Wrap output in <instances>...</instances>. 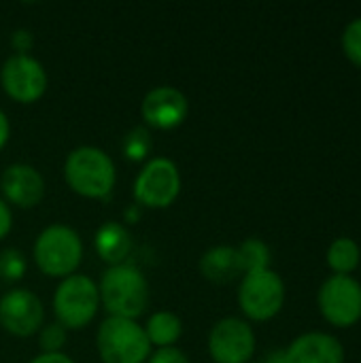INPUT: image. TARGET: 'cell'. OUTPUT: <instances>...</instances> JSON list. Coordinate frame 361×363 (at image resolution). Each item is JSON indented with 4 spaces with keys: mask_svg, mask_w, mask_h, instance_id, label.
Instances as JSON below:
<instances>
[{
    "mask_svg": "<svg viewBox=\"0 0 361 363\" xmlns=\"http://www.w3.org/2000/svg\"><path fill=\"white\" fill-rule=\"evenodd\" d=\"M100 304L106 308L109 317H121L136 321L149 306L151 291L149 281L134 264L109 266L98 283Z\"/></svg>",
    "mask_w": 361,
    "mask_h": 363,
    "instance_id": "1",
    "label": "cell"
},
{
    "mask_svg": "<svg viewBox=\"0 0 361 363\" xmlns=\"http://www.w3.org/2000/svg\"><path fill=\"white\" fill-rule=\"evenodd\" d=\"M66 185L85 198H106L117 181L115 162L98 147L81 145L72 149L64 162Z\"/></svg>",
    "mask_w": 361,
    "mask_h": 363,
    "instance_id": "2",
    "label": "cell"
},
{
    "mask_svg": "<svg viewBox=\"0 0 361 363\" xmlns=\"http://www.w3.org/2000/svg\"><path fill=\"white\" fill-rule=\"evenodd\" d=\"M83 259V240L77 230L64 223L47 225L34 242V262L43 274L66 279Z\"/></svg>",
    "mask_w": 361,
    "mask_h": 363,
    "instance_id": "3",
    "label": "cell"
},
{
    "mask_svg": "<svg viewBox=\"0 0 361 363\" xmlns=\"http://www.w3.org/2000/svg\"><path fill=\"white\" fill-rule=\"evenodd\" d=\"M96 347L102 363H145L151 355L145 328L121 317H106L100 323Z\"/></svg>",
    "mask_w": 361,
    "mask_h": 363,
    "instance_id": "4",
    "label": "cell"
},
{
    "mask_svg": "<svg viewBox=\"0 0 361 363\" xmlns=\"http://www.w3.org/2000/svg\"><path fill=\"white\" fill-rule=\"evenodd\" d=\"M100 308L98 285L85 274H70L62 279L53 294L55 321L66 330H81L96 317Z\"/></svg>",
    "mask_w": 361,
    "mask_h": 363,
    "instance_id": "5",
    "label": "cell"
},
{
    "mask_svg": "<svg viewBox=\"0 0 361 363\" xmlns=\"http://www.w3.org/2000/svg\"><path fill=\"white\" fill-rule=\"evenodd\" d=\"M238 304L251 321H268L277 317L285 304L283 279L270 268L243 274Z\"/></svg>",
    "mask_w": 361,
    "mask_h": 363,
    "instance_id": "6",
    "label": "cell"
},
{
    "mask_svg": "<svg viewBox=\"0 0 361 363\" xmlns=\"http://www.w3.org/2000/svg\"><path fill=\"white\" fill-rule=\"evenodd\" d=\"M181 191L179 166L168 157L149 160L134 179V200L145 208H168Z\"/></svg>",
    "mask_w": 361,
    "mask_h": 363,
    "instance_id": "7",
    "label": "cell"
},
{
    "mask_svg": "<svg viewBox=\"0 0 361 363\" xmlns=\"http://www.w3.org/2000/svg\"><path fill=\"white\" fill-rule=\"evenodd\" d=\"M321 315L336 328H351L361 319V285L353 277H330L317 296Z\"/></svg>",
    "mask_w": 361,
    "mask_h": 363,
    "instance_id": "8",
    "label": "cell"
},
{
    "mask_svg": "<svg viewBox=\"0 0 361 363\" xmlns=\"http://www.w3.org/2000/svg\"><path fill=\"white\" fill-rule=\"evenodd\" d=\"M0 85L13 100L32 104L47 89V72L43 64L30 53H13L0 68Z\"/></svg>",
    "mask_w": 361,
    "mask_h": 363,
    "instance_id": "9",
    "label": "cell"
},
{
    "mask_svg": "<svg viewBox=\"0 0 361 363\" xmlns=\"http://www.w3.org/2000/svg\"><path fill=\"white\" fill-rule=\"evenodd\" d=\"M209 353L215 363H249L255 353V332L238 317L217 321L209 334Z\"/></svg>",
    "mask_w": 361,
    "mask_h": 363,
    "instance_id": "10",
    "label": "cell"
},
{
    "mask_svg": "<svg viewBox=\"0 0 361 363\" xmlns=\"http://www.w3.org/2000/svg\"><path fill=\"white\" fill-rule=\"evenodd\" d=\"M45 319L43 302L30 289H9L0 298V325L19 338L34 336Z\"/></svg>",
    "mask_w": 361,
    "mask_h": 363,
    "instance_id": "11",
    "label": "cell"
},
{
    "mask_svg": "<svg viewBox=\"0 0 361 363\" xmlns=\"http://www.w3.org/2000/svg\"><path fill=\"white\" fill-rule=\"evenodd\" d=\"M189 113V100L187 96L172 87V85H160L147 91V96L140 102V115L149 128L155 130H172L181 125L187 119Z\"/></svg>",
    "mask_w": 361,
    "mask_h": 363,
    "instance_id": "12",
    "label": "cell"
},
{
    "mask_svg": "<svg viewBox=\"0 0 361 363\" xmlns=\"http://www.w3.org/2000/svg\"><path fill=\"white\" fill-rule=\"evenodd\" d=\"M0 191L6 204L11 202L19 208H32L45 196V179L34 166L17 162L2 170Z\"/></svg>",
    "mask_w": 361,
    "mask_h": 363,
    "instance_id": "13",
    "label": "cell"
},
{
    "mask_svg": "<svg viewBox=\"0 0 361 363\" xmlns=\"http://www.w3.org/2000/svg\"><path fill=\"white\" fill-rule=\"evenodd\" d=\"M285 363H345V349L330 334L309 332L285 349Z\"/></svg>",
    "mask_w": 361,
    "mask_h": 363,
    "instance_id": "14",
    "label": "cell"
},
{
    "mask_svg": "<svg viewBox=\"0 0 361 363\" xmlns=\"http://www.w3.org/2000/svg\"><path fill=\"white\" fill-rule=\"evenodd\" d=\"M96 253L109 266L123 264L132 251V234L119 221H104L94 236Z\"/></svg>",
    "mask_w": 361,
    "mask_h": 363,
    "instance_id": "15",
    "label": "cell"
},
{
    "mask_svg": "<svg viewBox=\"0 0 361 363\" xmlns=\"http://www.w3.org/2000/svg\"><path fill=\"white\" fill-rule=\"evenodd\" d=\"M200 272L204 279L217 285H226L243 274V266L238 259L236 247L230 245H217L202 253L200 257Z\"/></svg>",
    "mask_w": 361,
    "mask_h": 363,
    "instance_id": "16",
    "label": "cell"
},
{
    "mask_svg": "<svg viewBox=\"0 0 361 363\" xmlns=\"http://www.w3.org/2000/svg\"><path fill=\"white\" fill-rule=\"evenodd\" d=\"M145 334L151 342V347H160V349H166V347H174V342L181 338L183 334V323L181 319L170 313V311H157L155 315L149 317L147 325H145Z\"/></svg>",
    "mask_w": 361,
    "mask_h": 363,
    "instance_id": "17",
    "label": "cell"
},
{
    "mask_svg": "<svg viewBox=\"0 0 361 363\" xmlns=\"http://www.w3.org/2000/svg\"><path fill=\"white\" fill-rule=\"evenodd\" d=\"M360 259L361 249L353 238H336L328 249V266L334 270V274L351 277V272L360 266Z\"/></svg>",
    "mask_w": 361,
    "mask_h": 363,
    "instance_id": "18",
    "label": "cell"
},
{
    "mask_svg": "<svg viewBox=\"0 0 361 363\" xmlns=\"http://www.w3.org/2000/svg\"><path fill=\"white\" fill-rule=\"evenodd\" d=\"M238 251V259L243 266V274L247 272H260V270H268L272 255H270V247L260 240V238H247L240 247H236Z\"/></svg>",
    "mask_w": 361,
    "mask_h": 363,
    "instance_id": "19",
    "label": "cell"
},
{
    "mask_svg": "<svg viewBox=\"0 0 361 363\" xmlns=\"http://www.w3.org/2000/svg\"><path fill=\"white\" fill-rule=\"evenodd\" d=\"M121 151L130 162H145L153 151V136L147 125H134L121 140Z\"/></svg>",
    "mask_w": 361,
    "mask_h": 363,
    "instance_id": "20",
    "label": "cell"
},
{
    "mask_svg": "<svg viewBox=\"0 0 361 363\" xmlns=\"http://www.w3.org/2000/svg\"><path fill=\"white\" fill-rule=\"evenodd\" d=\"M26 268H28V264H26V257L19 249L9 247V249L0 251V279L4 283L21 281L26 274Z\"/></svg>",
    "mask_w": 361,
    "mask_h": 363,
    "instance_id": "21",
    "label": "cell"
},
{
    "mask_svg": "<svg viewBox=\"0 0 361 363\" xmlns=\"http://www.w3.org/2000/svg\"><path fill=\"white\" fill-rule=\"evenodd\" d=\"M343 49L353 64L361 66V17L347 23L343 32Z\"/></svg>",
    "mask_w": 361,
    "mask_h": 363,
    "instance_id": "22",
    "label": "cell"
},
{
    "mask_svg": "<svg viewBox=\"0 0 361 363\" xmlns=\"http://www.w3.org/2000/svg\"><path fill=\"white\" fill-rule=\"evenodd\" d=\"M38 345L43 353H62V347L66 345V328L55 323H49L40 330Z\"/></svg>",
    "mask_w": 361,
    "mask_h": 363,
    "instance_id": "23",
    "label": "cell"
},
{
    "mask_svg": "<svg viewBox=\"0 0 361 363\" xmlns=\"http://www.w3.org/2000/svg\"><path fill=\"white\" fill-rule=\"evenodd\" d=\"M147 363H189V357L177 347H166V349H157L153 355H149Z\"/></svg>",
    "mask_w": 361,
    "mask_h": 363,
    "instance_id": "24",
    "label": "cell"
},
{
    "mask_svg": "<svg viewBox=\"0 0 361 363\" xmlns=\"http://www.w3.org/2000/svg\"><path fill=\"white\" fill-rule=\"evenodd\" d=\"M11 45H13L15 53L28 55V51L34 47V34H32L30 30H26V28H17V30H13V34H11Z\"/></svg>",
    "mask_w": 361,
    "mask_h": 363,
    "instance_id": "25",
    "label": "cell"
},
{
    "mask_svg": "<svg viewBox=\"0 0 361 363\" xmlns=\"http://www.w3.org/2000/svg\"><path fill=\"white\" fill-rule=\"evenodd\" d=\"M11 225H13V213L9 204L0 198V240L11 232Z\"/></svg>",
    "mask_w": 361,
    "mask_h": 363,
    "instance_id": "26",
    "label": "cell"
},
{
    "mask_svg": "<svg viewBox=\"0 0 361 363\" xmlns=\"http://www.w3.org/2000/svg\"><path fill=\"white\" fill-rule=\"evenodd\" d=\"M30 363H74V359H70L64 353H40L38 357H34Z\"/></svg>",
    "mask_w": 361,
    "mask_h": 363,
    "instance_id": "27",
    "label": "cell"
},
{
    "mask_svg": "<svg viewBox=\"0 0 361 363\" xmlns=\"http://www.w3.org/2000/svg\"><path fill=\"white\" fill-rule=\"evenodd\" d=\"M9 136H11V123H9V117H6V113L0 108V149L6 145Z\"/></svg>",
    "mask_w": 361,
    "mask_h": 363,
    "instance_id": "28",
    "label": "cell"
},
{
    "mask_svg": "<svg viewBox=\"0 0 361 363\" xmlns=\"http://www.w3.org/2000/svg\"><path fill=\"white\" fill-rule=\"evenodd\" d=\"M140 208H143V206H140V204H136V202H134V204H130V206L123 211V219H126L128 223H136V221L140 219Z\"/></svg>",
    "mask_w": 361,
    "mask_h": 363,
    "instance_id": "29",
    "label": "cell"
}]
</instances>
